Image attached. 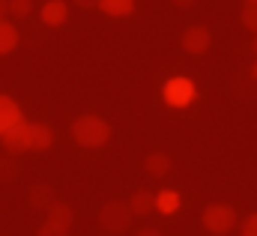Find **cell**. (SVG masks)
Returning a JSON list of instances; mask_svg holds the SVG:
<instances>
[{
    "label": "cell",
    "instance_id": "2e32d148",
    "mask_svg": "<svg viewBox=\"0 0 257 236\" xmlns=\"http://www.w3.org/2000/svg\"><path fill=\"white\" fill-rule=\"evenodd\" d=\"M15 45H18V30H15V24L0 21V54L15 51Z\"/></svg>",
    "mask_w": 257,
    "mask_h": 236
},
{
    "label": "cell",
    "instance_id": "d6986e66",
    "mask_svg": "<svg viewBox=\"0 0 257 236\" xmlns=\"http://www.w3.org/2000/svg\"><path fill=\"white\" fill-rule=\"evenodd\" d=\"M30 12H33V0H9V15L27 18Z\"/></svg>",
    "mask_w": 257,
    "mask_h": 236
},
{
    "label": "cell",
    "instance_id": "4316f807",
    "mask_svg": "<svg viewBox=\"0 0 257 236\" xmlns=\"http://www.w3.org/2000/svg\"><path fill=\"white\" fill-rule=\"evenodd\" d=\"M251 78L257 81V60H254V66H251Z\"/></svg>",
    "mask_w": 257,
    "mask_h": 236
},
{
    "label": "cell",
    "instance_id": "7c38bea8",
    "mask_svg": "<svg viewBox=\"0 0 257 236\" xmlns=\"http://www.w3.org/2000/svg\"><path fill=\"white\" fill-rule=\"evenodd\" d=\"M144 171H147L150 177H165V174L171 171V156H165V153H150V156L144 159Z\"/></svg>",
    "mask_w": 257,
    "mask_h": 236
},
{
    "label": "cell",
    "instance_id": "d4e9b609",
    "mask_svg": "<svg viewBox=\"0 0 257 236\" xmlns=\"http://www.w3.org/2000/svg\"><path fill=\"white\" fill-rule=\"evenodd\" d=\"M138 236H162V233H159L156 227H144V230H141V233H138Z\"/></svg>",
    "mask_w": 257,
    "mask_h": 236
},
{
    "label": "cell",
    "instance_id": "9c48e42d",
    "mask_svg": "<svg viewBox=\"0 0 257 236\" xmlns=\"http://www.w3.org/2000/svg\"><path fill=\"white\" fill-rule=\"evenodd\" d=\"M42 24H48V27H60L66 21V15H69V6H66V0H48L45 6H42Z\"/></svg>",
    "mask_w": 257,
    "mask_h": 236
},
{
    "label": "cell",
    "instance_id": "484cf974",
    "mask_svg": "<svg viewBox=\"0 0 257 236\" xmlns=\"http://www.w3.org/2000/svg\"><path fill=\"white\" fill-rule=\"evenodd\" d=\"M251 51L257 54V33H254V39H251Z\"/></svg>",
    "mask_w": 257,
    "mask_h": 236
},
{
    "label": "cell",
    "instance_id": "ba28073f",
    "mask_svg": "<svg viewBox=\"0 0 257 236\" xmlns=\"http://www.w3.org/2000/svg\"><path fill=\"white\" fill-rule=\"evenodd\" d=\"M51 144H54V129L48 123H30V150L45 153Z\"/></svg>",
    "mask_w": 257,
    "mask_h": 236
},
{
    "label": "cell",
    "instance_id": "ffe728a7",
    "mask_svg": "<svg viewBox=\"0 0 257 236\" xmlns=\"http://www.w3.org/2000/svg\"><path fill=\"white\" fill-rule=\"evenodd\" d=\"M239 233H242V236H257V212H251V215H245V218H242Z\"/></svg>",
    "mask_w": 257,
    "mask_h": 236
},
{
    "label": "cell",
    "instance_id": "6da1fadb",
    "mask_svg": "<svg viewBox=\"0 0 257 236\" xmlns=\"http://www.w3.org/2000/svg\"><path fill=\"white\" fill-rule=\"evenodd\" d=\"M72 138H75L81 147H87V150H99V147L108 144L111 126L102 117H96V114H84V117H78L72 123Z\"/></svg>",
    "mask_w": 257,
    "mask_h": 236
},
{
    "label": "cell",
    "instance_id": "8fae6325",
    "mask_svg": "<svg viewBox=\"0 0 257 236\" xmlns=\"http://www.w3.org/2000/svg\"><path fill=\"white\" fill-rule=\"evenodd\" d=\"M128 206H132V212H135V215H147V212H153V209H156V194H153V191H147V188H138V191L132 194Z\"/></svg>",
    "mask_w": 257,
    "mask_h": 236
},
{
    "label": "cell",
    "instance_id": "30bf717a",
    "mask_svg": "<svg viewBox=\"0 0 257 236\" xmlns=\"http://www.w3.org/2000/svg\"><path fill=\"white\" fill-rule=\"evenodd\" d=\"M21 117V108H18V102L12 99V96H0V135L9 129V126H15Z\"/></svg>",
    "mask_w": 257,
    "mask_h": 236
},
{
    "label": "cell",
    "instance_id": "7a4b0ae2",
    "mask_svg": "<svg viewBox=\"0 0 257 236\" xmlns=\"http://www.w3.org/2000/svg\"><path fill=\"white\" fill-rule=\"evenodd\" d=\"M200 221H203V227H206L209 233L224 236L236 227V209L227 206V203H209V206L203 209Z\"/></svg>",
    "mask_w": 257,
    "mask_h": 236
},
{
    "label": "cell",
    "instance_id": "44dd1931",
    "mask_svg": "<svg viewBox=\"0 0 257 236\" xmlns=\"http://www.w3.org/2000/svg\"><path fill=\"white\" fill-rule=\"evenodd\" d=\"M36 236H66V230H60V227H54V224H48V221H45V224L39 227V233H36Z\"/></svg>",
    "mask_w": 257,
    "mask_h": 236
},
{
    "label": "cell",
    "instance_id": "5b68a950",
    "mask_svg": "<svg viewBox=\"0 0 257 236\" xmlns=\"http://www.w3.org/2000/svg\"><path fill=\"white\" fill-rule=\"evenodd\" d=\"M0 141H3V150H6L9 156L27 153V150H30V123H27V120H18L15 126H9V129L0 135Z\"/></svg>",
    "mask_w": 257,
    "mask_h": 236
},
{
    "label": "cell",
    "instance_id": "8992f818",
    "mask_svg": "<svg viewBox=\"0 0 257 236\" xmlns=\"http://www.w3.org/2000/svg\"><path fill=\"white\" fill-rule=\"evenodd\" d=\"M180 42H183V48H186L189 54H203V51L209 48L212 36H209V30H206V27H200V24H197V27H189V30L183 33V39H180Z\"/></svg>",
    "mask_w": 257,
    "mask_h": 236
},
{
    "label": "cell",
    "instance_id": "9a60e30c",
    "mask_svg": "<svg viewBox=\"0 0 257 236\" xmlns=\"http://www.w3.org/2000/svg\"><path fill=\"white\" fill-rule=\"evenodd\" d=\"M99 9L114 18H126L135 12V0H99Z\"/></svg>",
    "mask_w": 257,
    "mask_h": 236
},
{
    "label": "cell",
    "instance_id": "4fadbf2b",
    "mask_svg": "<svg viewBox=\"0 0 257 236\" xmlns=\"http://www.w3.org/2000/svg\"><path fill=\"white\" fill-rule=\"evenodd\" d=\"M180 191H174V188H165V191H159L156 194V209L162 212V215H174L177 209H180Z\"/></svg>",
    "mask_w": 257,
    "mask_h": 236
},
{
    "label": "cell",
    "instance_id": "52a82bcc",
    "mask_svg": "<svg viewBox=\"0 0 257 236\" xmlns=\"http://www.w3.org/2000/svg\"><path fill=\"white\" fill-rule=\"evenodd\" d=\"M45 221L69 233V227H72V221H75V212H72V206H69V203H60V200H54V203L48 206V212H45Z\"/></svg>",
    "mask_w": 257,
    "mask_h": 236
},
{
    "label": "cell",
    "instance_id": "5bb4252c",
    "mask_svg": "<svg viewBox=\"0 0 257 236\" xmlns=\"http://www.w3.org/2000/svg\"><path fill=\"white\" fill-rule=\"evenodd\" d=\"M51 203H54V188H51V185H33V188H30V206H33V209L48 212Z\"/></svg>",
    "mask_w": 257,
    "mask_h": 236
},
{
    "label": "cell",
    "instance_id": "83f0119b",
    "mask_svg": "<svg viewBox=\"0 0 257 236\" xmlns=\"http://www.w3.org/2000/svg\"><path fill=\"white\" fill-rule=\"evenodd\" d=\"M245 3H257V0H245Z\"/></svg>",
    "mask_w": 257,
    "mask_h": 236
},
{
    "label": "cell",
    "instance_id": "e0dca14e",
    "mask_svg": "<svg viewBox=\"0 0 257 236\" xmlns=\"http://www.w3.org/2000/svg\"><path fill=\"white\" fill-rule=\"evenodd\" d=\"M18 177V162H15V156H0V182H12V179Z\"/></svg>",
    "mask_w": 257,
    "mask_h": 236
},
{
    "label": "cell",
    "instance_id": "ac0fdd59",
    "mask_svg": "<svg viewBox=\"0 0 257 236\" xmlns=\"http://www.w3.org/2000/svg\"><path fill=\"white\" fill-rule=\"evenodd\" d=\"M239 18H242V27L245 30L257 33V3H245L242 12H239Z\"/></svg>",
    "mask_w": 257,
    "mask_h": 236
},
{
    "label": "cell",
    "instance_id": "7402d4cb",
    "mask_svg": "<svg viewBox=\"0 0 257 236\" xmlns=\"http://www.w3.org/2000/svg\"><path fill=\"white\" fill-rule=\"evenodd\" d=\"M72 3H75V6H81V9H93V6L99 9V0H72Z\"/></svg>",
    "mask_w": 257,
    "mask_h": 236
},
{
    "label": "cell",
    "instance_id": "603a6c76",
    "mask_svg": "<svg viewBox=\"0 0 257 236\" xmlns=\"http://www.w3.org/2000/svg\"><path fill=\"white\" fill-rule=\"evenodd\" d=\"M171 3H174V6H180V9H189V6L197 3V0H171Z\"/></svg>",
    "mask_w": 257,
    "mask_h": 236
},
{
    "label": "cell",
    "instance_id": "3957f363",
    "mask_svg": "<svg viewBox=\"0 0 257 236\" xmlns=\"http://www.w3.org/2000/svg\"><path fill=\"white\" fill-rule=\"evenodd\" d=\"M132 206L123 200H108L99 212V224L108 230V233H126L128 224H132Z\"/></svg>",
    "mask_w": 257,
    "mask_h": 236
},
{
    "label": "cell",
    "instance_id": "cb8c5ba5",
    "mask_svg": "<svg viewBox=\"0 0 257 236\" xmlns=\"http://www.w3.org/2000/svg\"><path fill=\"white\" fill-rule=\"evenodd\" d=\"M3 15H9V0H0V21H3Z\"/></svg>",
    "mask_w": 257,
    "mask_h": 236
},
{
    "label": "cell",
    "instance_id": "277c9868",
    "mask_svg": "<svg viewBox=\"0 0 257 236\" xmlns=\"http://www.w3.org/2000/svg\"><path fill=\"white\" fill-rule=\"evenodd\" d=\"M162 96H165V102H168L171 108H189L194 99H197V87H194L192 78H183V75H177V78L165 81V90H162Z\"/></svg>",
    "mask_w": 257,
    "mask_h": 236
}]
</instances>
